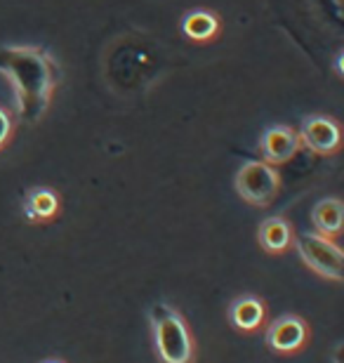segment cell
<instances>
[{"instance_id": "1", "label": "cell", "mask_w": 344, "mask_h": 363, "mask_svg": "<svg viewBox=\"0 0 344 363\" xmlns=\"http://www.w3.org/2000/svg\"><path fill=\"white\" fill-rule=\"evenodd\" d=\"M0 74L12 85L19 118L28 125L40 123L62 81L55 57L43 48L5 45L0 48Z\"/></svg>"}, {"instance_id": "2", "label": "cell", "mask_w": 344, "mask_h": 363, "mask_svg": "<svg viewBox=\"0 0 344 363\" xmlns=\"http://www.w3.org/2000/svg\"><path fill=\"white\" fill-rule=\"evenodd\" d=\"M153 345L163 363H192L194 361V340L187 321L174 307L158 302L151 307Z\"/></svg>"}, {"instance_id": "3", "label": "cell", "mask_w": 344, "mask_h": 363, "mask_svg": "<svg viewBox=\"0 0 344 363\" xmlns=\"http://www.w3.org/2000/svg\"><path fill=\"white\" fill-rule=\"evenodd\" d=\"M295 241V248L299 252V259L309 267L314 274H318L321 279L328 281H342V264L344 255L342 248L333 238L321 236V234H299Z\"/></svg>"}, {"instance_id": "4", "label": "cell", "mask_w": 344, "mask_h": 363, "mask_svg": "<svg viewBox=\"0 0 344 363\" xmlns=\"http://www.w3.org/2000/svg\"><path fill=\"white\" fill-rule=\"evenodd\" d=\"M233 184H236V191L245 203L267 208L276 199L281 177H278L274 165H269L267 161H248L238 168Z\"/></svg>"}, {"instance_id": "5", "label": "cell", "mask_w": 344, "mask_h": 363, "mask_svg": "<svg viewBox=\"0 0 344 363\" xmlns=\"http://www.w3.org/2000/svg\"><path fill=\"white\" fill-rule=\"evenodd\" d=\"M299 142L306 144V149H311L318 156H333L338 154L342 144L340 125L328 116H311L302 123Z\"/></svg>"}, {"instance_id": "6", "label": "cell", "mask_w": 344, "mask_h": 363, "mask_svg": "<svg viewBox=\"0 0 344 363\" xmlns=\"http://www.w3.org/2000/svg\"><path fill=\"white\" fill-rule=\"evenodd\" d=\"M309 337V328L299 316H281L269 325L267 330V345L278 354H292L299 352Z\"/></svg>"}, {"instance_id": "7", "label": "cell", "mask_w": 344, "mask_h": 363, "mask_svg": "<svg viewBox=\"0 0 344 363\" xmlns=\"http://www.w3.org/2000/svg\"><path fill=\"white\" fill-rule=\"evenodd\" d=\"M299 147H302V142H299V135L292 128H288V125L269 128V130H265V135H262V140H260L262 158H265L269 165L288 163L290 158H295Z\"/></svg>"}, {"instance_id": "8", "label": "cell", "mask_w": 344, "mask_h": 363, "mask_svg": "<svg viewBox=\"0 0 344 363\" xmlns=\"http://www.w3.org/2000/svg\"><path fill=\"white\" fill-rule=\"evenodd\" d=\"M257 241L267 252L272 255H281L292 245V227L283 217H269L260 224L257 229Z\"/></svg>"}, {"instance_id": "9", "label": "cell", "mask_w": 344, "mask_h": 363, "mask_svg": "<svg viewBox=\"0 0 344 363\" xmlns=\"http://www.w3.org/2000/svg\"><path fill=\"white\" fill-rule=\"evenodd\" d=\"M219 28H222V21L215 12L210 10H194L189 12L184 21H182V31L189 40L194 43H210L219 35Z\"/></svg>"}, {"instance_id": "10", "label": "cell", "mask_w": 344, "mask_h": 363, "mask_svg": "<svg viewBox=\"0 0 344 363\" xmlns=\"http://www.w3.org/2000/svg\"><path fill=\"white\" fill-rule=\"evenodd\" d=\"M231 323L236 325L238 330L243 333H253L257 330L267 318V309L265 302L257 300V297H240L238 302H233V307L229 311Z\"/></svg>"}, {"instance_id": "11", "label": "cell", "mask_w": 344, "mask_h": 363, "mask_svg": "<svg viewBox=\"0 0 344 363\" xmlns=\"http://www.w3.org/2000/svg\"><path fill=\"white\" fill-rule=\"evenodd\" d=\"M342 201L340 199H323L311 210V222L321 236L335 238L342 234Z\"/></svg>"}, {"instance_id": "12", "label": "cell", "mask_w": 344, "mask_h": 363, "mask_svg": "<svg viewBox=\"0 0 344 363\" xmlns=\"http://www.w3.org/2000/svg\"><path fill=\"white\" fill-rule=\"evenodd\" d=\"M60 213V196L52 189H33L26 196L24 215L28 222H50Z\"/></svg>"}, {"instance_id": "13", "label": "cell", "mask_w": 344, "mask_h": 363, "mask_svg": "<svg viewBox=\"0 0 344 363\" xmlns=\"http://www.w3.org/2000/svg\"><path fill=\"white\" fill-rule=\"evenodd\" d=\"M10 137H12V118H10V113L0 106V149L10 142Z\"/></svg>"}, {"instance_id": "14", "label": "cell", "mask_w": 344, "mask_h": 363, "mask_svg": "<svg viewBox=\"0 0 344 363\" xmlns=\"http://www.w3.org/2000/svg\"><path fill=\"white\" fill-rule=\"evenodd\" d=\"M338 74L342 76V57H338Z\"/></svg>"}, {"instance_id": "15", "label": "cell", "mask_w": 344, "mask_h": 363, "mask_svg": "<svg viewBox=\"0 0 344 363\" xmlns=\"http://www.w3.org/2000/svg\"><path fill=\"white\" fill-rule=\"evenodd\" d=\"M45 363H62V361H45Z\"/></svg>"}]
</instances>
